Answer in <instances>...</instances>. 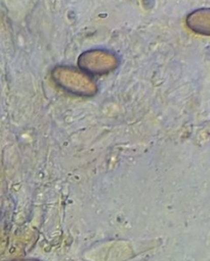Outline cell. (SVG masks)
<instances>
[{"instance_id": "6da1fadb", "label": "cell", "mask_w": 210, "mask_h": 261, "mask_svg": "<svg viewBox=\"0 0 210 261\" xmlns=\"http://www.w3.org/2000/svg\"><path fill=\"white\" fill-rule=\"evenodd\" d=\"M13 261H40V260L31 258V259H18V260H13Z\"/></svg>"}]
</instances>
